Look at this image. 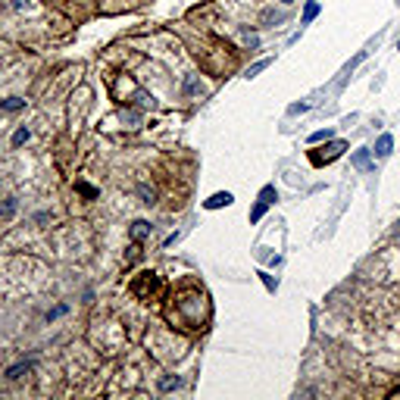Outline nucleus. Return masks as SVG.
<instances>
[{
    "label": "nucleus",
    "mask_w": 400,
    "mask_h": 400,
    "mask_svg": "<svg viewBox=\"0 0 400 400\" xmlns=\"http://www.w3.org/2000/svg\"><path fill=\"white\" fill-rule=\"evenodd\" d=\"M157 285H160V278L154 272H141V278L132 281V291L138 294V297H150V294L157 291Z\"/></svg>",
    "instance_id": "obj_1"
},
{
    "label": "nucleus",
    "mask_w": 400,
    "mask_h": 400,
    "mask_svg": "<svg viewBox=\"0 0 400 400\" xmlns=\"http://www.w3.org/2000/svg\"><path fill=\"white\" fill-rule=\"evenodd\" d=\"M316 16H319V0H307V6H303V16H300V25H310Z\"/></svg>",
    "instance_id": "obj_2"
},
{
    "label": "nucleus",
    "mask_w": 400,
    "mask_h": 400,
    "mask_svg": "<svg viewBox=\"0 0 400 400\" xmlns=\"http://www.w3.org/2000/svg\"><path fill=\"white\" fill-rule=\"evenodd\" d=\"M391 147H394V138H391V135H382L379 141H375V150H372V154H375V157H388V154H391Z\"/></svg>",
    "instance_id": "obj_3"
},
{
    "label": "nucleus",
    "mask_w": 400,
    "mask_h": 400,
    "mask_svg": "<svg viewBox=\"0 0 400 400\" xmlns=\"http://www.w3.org/2000/svg\"><path fill=\"white\" fill-rule=\"evenodd\" d=\"M231 200H234V197H231L228 191H219V194H213V197L206 200V209H219V206H228Z\"/></svg>",
    "instance_id": "obj_4"
},
{
    "label": "nucleus",
    "mask_w": 400,
    "mask_h": 400,
    "mask_svg": "<svg viewBox=\"0 0 400 400\" xmlns=\"http://www.w3.org/2000/svg\"><path fill=\"white\" fill-rule=\"evenodd\" d=\"M354 166L357 169H372V150H357V154H354Z\"/></svg>",
    "instance_id": "obj_5"
},
{
    "label": "nucleus",
    "mask_w": 400,
    "mask_h": 400,
    "mask_svg": "<svg viewBox=\"0 0 400 400\" xmlns=\"http://www.w3.org/2000/svg\"><path fill=\"white\" fill-rule=\"evenodd\" d=\"M203 91V85H200V78L197 75H188L185 78V97H194V94Z\"/></svg>",
    "instance_id": "obj_6"
},
{
    "label": "nucleus",
    "mask_w": 400,
    "mask_h": 400,
    "mask_svg": "<svg viewBox=\"0 0 400 400\" xmlns=\"http://www.w3.org/2000/svg\"><path fill=\"white\" fill-rule=\"evenodd\" d=\"M147 234H150V225H147L144 219H138L135 225H132V241H141V238H147Z\"/></svg>",
    "instance_id": "obj_7"
},
{
    "label": "nucleus",
    "mask_w": 400,
    "mask_h": 400,
    "mask_svg": "<svg viewBox=\"0 0 400 400\" xmlns=\"http://www.w3.org/2000/svg\"><path fill=\"white\" fill-rule=\"evenodd\" d=\"M28 369H31V363H16V366H9V369H6V379H13V382H16V379H22V372H28Z\"/></svg>",
    "instance_id": "obj_8"
},
{
    "label": "nucleus",
    "mask_w": 400,
    "mask_h": 400,
    "mask_svg": "<svg viewBox=\"0 0 400 400\" xmlns=\"http://www.w3.org/2000/svg\"><path fill=\"white\" fill-rule=\"evenodd\" d=\"M0 107H3L6 113H16V110H22V107H25V100H22V97H6L3 103H0Z\"/></svg>",
    "instance_id": "obj_9"
},
{
    "label": "nucleus",
    "mask_w": 400,
    "mask_h": 400,
    "mask_svg": "<svg viewBox=\"0 0 400 400\" xmlns=\"http://www.w3.org/2000/svg\"><path fill=\"white\" fill-rule=\"evenodd\" d=\"M175 388H182V379H179V375H169V379H160V391H175Z\"/></svg>",
    "instance_id": "obj_10"
},
{
    "label": "nucleus",
    "mask_w": 400,
    "mask_h": 400,
    "mask_svg": "<svg viewBox=\"0 0 400 400\" xmlns=\"http://www.w3.org/2000/svg\"><path fill=\"white\" fill-rule=\"evenodd\" d=\"M28 138H31V132H28V128H25V125H22V128H19V132L13 135V147H22V144H25V141H28Z\"/></svg>",
    "instance_id": "obj_11"
},
{
    "label": "nucleus",
    "mask_w": 400,
    "mask_h": 400,
    "mask_svg": "<svg viewBox=\"0 0 400 400\" xmlns=\"http://www.w3.org/2000/svg\"><path fill=\"white\" fill-rule=\"evenodd\" d=\"M266 206H269L266 200H260V203H256V206L250 209V222H260V219H263V213H266Z\"/></svg>",
    "instance_id": "obj_12"
},
{
    "label": "nucleus",
    "mask_w": 400,
    "mask_h": 400,
    "mask_svg": "<svg viewBox=\"0 0 400 400\" xmlns=\"http://www.w3.org/2000/svg\"><path fill=\"white\" fill-rule=\"evenodd\" d=\"M260 19L266 22V25H272V22H281L285 16H281V13H275V9H263V16H260Z\"/></svg>",
    "instance_id": "obj_13"
},
{
    "label": "nucleus",
    "mask_w": 400,
    "mask_h": 400,
    "mask_svg": "<svg viewBox=\"0 0 400 400\" xmlns=\"http://www.w3.org/2000/svg\"><path fill=\"white\" fill-rule=\"evenodd\" d=\"M138 194L144 197V203H154V200H157V194H154V188H147V185H141V188H138Z\"/></svg>",
    "instance_id": "obj_14"
},
{
    "label": "nucleus",
    "mask_w": 400,
    "mask_h": 400,
    "mask_svg": "<svg viewBox=\"0 0 400 400\" xmlns=\"http://www.w3.org/2000/svg\"><path fill=\"white\" fill-rule=\"evenodd\" d=\"M275 197H278V194H275V188H272V185H266V188H263V194H260V200H266V203H275Z\"/></svg>",
    "instance_id": "obj_15"
},
{
    "label": "nucleus",
    "mask_w": 400,
    "mask_h": 400,
    "mask_svg": "<svg viewBox=\"0 0 400 400\" xmlns=\"http://www.w3.org/2000/svg\"><path fill=\"white\" fill-rule=\"evenodd\" d=\"M266 66H269V60H260V63H253L250 69H247V72H244V75H247V78H253L256 72H263V69H266Z\"/></svg>",
    "instance_id": "obj_16"
},
{
    "label": "nucleus",
    "mask_w": 400,
    "mask_h": 400,
    "mask_svg": "<svg viewBox=\"0 0 400 400\" xmlns=\"http://www.w3.org/2000/svg\"><path fill=\"white\" fill-rule=\"evenodd\" d=\"M66 310H69V307H66V303H60V307H53L50 313H47V322H53V319H60V316H63Z\"/></svg>",
    "instance_id": "obj_17"
},
{
    "label": "nucleus",
    "mask_w": 400,
    "mask_h": 400,
    "mask_svg": "<svg viewBox=\"0 0 400 400\" xmlns=\"http://www.w3.org/2000/svg\"><path fill=\"white\" fill-rule=\"evenodd\" d=\"M75 188H78V191H81V194H85L88 200H94V197H97V191H94V188H91V185H85V182H78Z\"/></svg>",
    "instance_id": "obj_18"
},
{
    "label": "nucleus",
    "mask_w": 400,
    "mask_h": 400,
    "mask_svg": "<svg viewBox=\"0 0 400 400\" xmlns=\"http://www.w3.org/2000/svg\"><path fill=\"white\" fill-rule=\"evenodd\" d=\"M325 138H332V132H313L310 135V144H319V141H325Z\"/></svg>",
    "instance_id": "obj_19"
},
{
    "label": "nucleus",
    "mask_w": 400,
    "mask_h": 400,
    "mask_svg": "<svg viewBox=\"0 0 400 400\" xmlns=\"http://www.w3.org/2000/svg\"><path fill=\"white\" fill-rule=\"evenodd\" d=\"M0 213H3V216H13V213H16V200H6V203H3V209H0Z\"/></svg>",
    "instance_id": "obj_20"
},
{
    "label": "nucleus",
    "mask_w": 400,
    "mask_h": 400,
    "mask_svg": "<svg viewBox=\"0 0 400 400\" xmlns=\"http://www.w3.org/2000/svg\"><path fill=\"white\" fill-rule=\"evenodd\" d=\"M122 119L135 125V122H138V113H135V110H125V113H122Z\"/></svg>",
    "instance_id": "obj_21"
},
{
    "label": "nucleus",
    "mask_w": 400,
    "mask_h": 400,
    "mask_svg": "<svg viewBox=\"0 0 400 400\" xmlns=\"http://www.w3.org/2000/svg\"><path fill=\"white\" fill-rule=\"evenodd\" d=\"M291 113H294V116H297V113H307V103H294Z\"/></svg>",
    "instance_id": "obj_22"
},
{
    "label": "nucleus",
    "mask_w": 400,
    "mask_h": 400,
    "mask_svg": "<svg viewBox=\"0 0 400 400\" xmlns=\"http://www.w3.org/2000/svg\"><path fill=\"white\" fill-rule=\"evenodd\" d=\"M397 50H400V41H397Z\"/></svg>",
    "instance_id": "obj_23"
},
{
    "label": "nucleus",
    "mask_w": 400,
    "mask_h": 400,
    "mask_svg": "<svg viewBox=\"0 0 400 400\" xmlns=\"http://www.w3.org/2000/svg\"><path fill=\"white\" fill-rule=\"evenodd\" d=\"M285 3H291V0H285Z\"/></svg>",
    "instance_id": "obj_24"
},
{
    "label": "nucleus",
    "mask_w": 400,
    "mask_h": 400,
    "mask_svg": "<svg viewBox=\"0 0 400 400\" xmlns=\"http://www.w3.org/2000/svg\"><path fill=\"white\" fill-rule=\"evenodd\" d=\"M397 3H400V0H397Z\"/></svg>",
    "instance_id": "obj_25"
}]
</instances>
